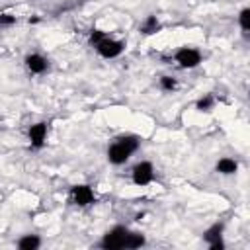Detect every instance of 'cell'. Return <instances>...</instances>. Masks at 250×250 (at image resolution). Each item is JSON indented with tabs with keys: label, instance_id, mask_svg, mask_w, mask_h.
<instances>
[{
	"label": "cell",
	"instance_id": "cell-1",
	"mask_svg": "<svg viewBox=\"0 0 250 250\" xmlns=\"http://www.w3.org/2000/svg\"><path fill=\"white\" fill-rule=\"evenodd\" d=\"M141 146V137L139 135H119L113 139V143L107 146V162L113 166L125 164Z\"/></svg>",
	"mask_w": 250,
	"mask_h": 250
},
{
	"label": "cell",
	"instance_id": "cell-2",
	"mask_svg": "<svg viewBox=\"0 0 250 250\" xmlns=\"http://www.w3.org/2000/svg\"><path fill=\"white\" fill-rule=\"evenodd\" d=\"M127 232H129V229H127L125 225H115V227H111V229L102 236V240L98 242V246L104 248V250H121V248L125 246Z\"/></svg>",
	"mask_w": 250,
	"mask_h": 250
},
{
	"label": "cell",
	"instance_id": "cell-3",
	"mask_svg": "<svg viewBox=\"0 0 250 250\" xmlns=\"http://www.w3.org/2000/svg\"><path fill=\"white\" fill-rule=\"evenodd\" d=\"M174 61L182 66V68H197L199 64H201V61H203V57H201V51L199 49H195V47H180L176 53H174Z\"/></svg>",
	"mask_w": 250,
	"mask_h": 250
},
{
	"label": "cell",
	"instance_id": "cell-4",
	"mask_svg": "<svg viewBox=\"0 0 250 250\" xmlns=\"http://www.w3.org/2000/svg\"><path fill=\"white\" fill-rule=\"evenodd\" d=\"M94 49H96L98 55L104 57V59H117V57L125 51V41H119V39H113V37L105 35Z\"/></svg>",
	"mask_w": 250,
	"mask_h": 250
},
{
	"label": "cell",
	"instance_id": "cell-5",
	"mask_svg": "<svg viewBox=\"0 0 250 250\" xmlns=\"http://www.w3.org/2000/svg\"><path fill=\"white\" fill-rule=\"evenodd\" d=\"M131 180L135 186H148L154 180V166L150 160H141L131 170Z\"/></svg>",
	"mask_w": 250,
	"mask_h": 250
},
{
	"label": "cell",
	"instance_id": "cell-6",
	"mask_svg": "<svg viewBox=\"0 0 250 250\" xmlns=\"http://www.w3.org/2000/svg\"><path fill=\"white\" fill-rule=\"evenodd\" d=\"M70 201L76 207H90L92 203H96V193H94L92 186L76 184V186L70 188Z\"/></svg>",
	"mask_w": 250,
	"mask_h": 250
},
{
	"label": "cell",
	"instance_id": "cell-7",
	"mask_svg": "<svg viewBox=\"0 0 250 250\" xmlns=\"http://www.w3.org/2000/svg\"><path fill=\"white\" fill-rule=\"evenodd\" d=\"M47 135H49V125L45 121H37L33 125H29L27 129V139H29V146L33 150H39L45 146L47 143Z\"/></svg>",
	"mask_w": 250,
	"mask_h": 250
},
{
	"label": "cell",
	"instance_id": "cell-8",
	"mask_svg": "<svg viewBox=\"0 0 250 250\" xmlns=\"http://www.w3.org/2000/svg\"><path fill=\"white\" fill-rule=\"evenodd\" d=\"M23 64H25L27 72L29 74H35V76L45 74L49 70V59L45 55H41V53H29V55H25Z\"/></svg>",
	"mask_w": 250,
	"mask_h": 250
},
{
	"label": "cell",
	"instance_id": "cell-9",
	"mask_svg": "<svg viewBox=\"0 0 250 250\" xmlns=\"http://www.w3.org/2000/svg\"><path fill=\"white\" fill-rule=\"evenodd\" d=\"M223 232H225V223H213V225L203 232V240L209 244L211 250H223V248H225Z\"/></svg>",
	"mask_w": 250,
	"mask_h": 250
},
{
	"label": "cell",
	"instance_id": "cell-10",
	"mask_svg": "<svg viewBox=\"0 0 250 250\" xmlns=\"http://www.w3.org/2000/svg\"><path fill=\"white\" fill-rule=\"evenodd\" d=\"M215 170H217L219 174H223V176H232V174L238 172V162H236L234 158H230V156H223V158L217 160Z\"/></svg>",
	"mask_w": 250,
	"mask_h": 250
},
{
	"label": "cell",
	"instance_id": "cell-11",
	"mask_svg": "<svg viewBox=\"0 0 250 250\" xmlns=\"http://www.w3.org/2000/svg\"><path fill=\"white\" fill-rule=\"evenodd\" d=\"M162 29V23H160V20L154 16V14H150V16H146L145 18V21L141 23V33L143 35H154V33H158Z\"/></svg>",
	"mask_w": 250,
	"mask_h": 250
},
{
	"label": "cell",
	"instance_id": "cell-12",
	"mask_svg": "<svg viewBox=\"0 0 250 250\" xmlns=\"http://www.w3.org/2000/svg\"><path fill=\"white\" fill-rule=\"evenodd\" d=\"M146 244V238L143 232H137V230H129L127 232V238H125V246L127 250H135V248H141Z\"/></svg>",
	"mask_w": 250,
	"mask_h": 250
},
{
	"label": "cell",
	"instance_id": "cell-13",
	"mask_svg": "<svg viewBox=\"0 0 250 250\" xmlns=\"http://www.w3.org/2000/svg\"><path fill=\"white\" fill-rule=\"evenodd\" d=\"M16 246H18L20 250H37V248L41 246V238H39L37 234H23V236L16 242Z\"/></svg>",
	"mask_w": 250,
	"mask_h": 250
},
{
	"label": "cell",
	"instance_id": "cell-14",
	"mask_svg": "<svg viewBox=\"0 0 250 250\" xmlns=\"http://www.w3.org/2000/svg\"><path fill=\"white\" fill-rule=\"evenodd\" d=\"M213 107H215V96H213V94H203V96L195 102V109H197V111L209 113Z\"/></svg>",
	"mask_w": 250,
	"mask_h": 250
},
{
	"label": "cell",
	"instance_id": "cell-15",
	"mask_svg": "<svg viewBox=\"0 0 250 250\" xmlns=\"http://www.w3.org/2000/svg\"><path fill=\"white\" fill-rule=\"evenodd\" d=\"M158 88L162 92H174L178 88V80L174 76H170V74H164V76L158 78Z\"/></svg>",
	"mask_w": 250,
	"mask_h": 250
},
{
	"label": "cell",
	"instance_id": "cell-16",
	"mask_svg": "<svg viewBox=\"0 0 250 250\" xmlns=\"http://www.w3.org/2000/svg\"><path fill=\"white\" fill-rule=\"evenodd\" d=\"M238 25L242 29L244 35H248L250 31V8H242L240 14H238Z\"/></svg>",
	"mask_w": 250,
	"mask_h": 250
},
{
	"label": "cell",
	"instance_id": "cell-17",
	"mask_svg": "<svg viewBox=\"0 0 250 250\" xmlns=\"http://www.w3.org/2000/svg\"><path fill=\"white\" fill-rule=\"evenodd\" d=\"M105 35H107V33H105V31H102V29H92V31L88 33V43H90L92 47H96V45H98Z\"/></svg>",
	"mask_w": 250,
	"mask_h": 250
},
{
	"label": "cell",
	"instance_id": "cell-18",
	"mask_svg": "<svg viewBox=\"0 0 250 250\" xmlns=\"http://www.w3.org/2000/svg\"><path fill=\"white\" fill-rule=\"evenodd\" d=\"M16 21H18L16 14H10V12H2V14H0V27H10V25H14Z\"/></svg>",
	"mask_w": 250,
	"mask_h": 250
}]
</instances>
